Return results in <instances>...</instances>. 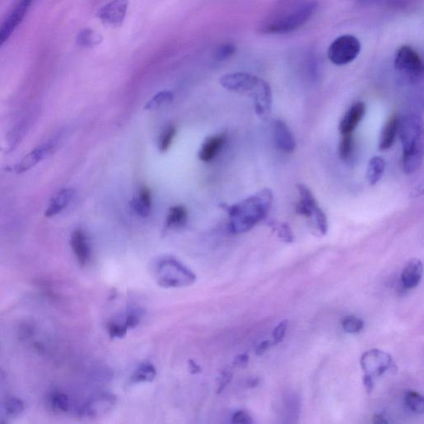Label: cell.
<instances>
[{"label": "cell", "instance_id": "1", "mask_svg": "<svg viewBox=\"0 0 424 424\" xmlns=\"http://www.w3.org/2000/svg\"><path fill=\"white\" fill-rule=\"evenodd\" d=\"M272 191L263 189L248 199L230 206L229 229L233 234H243L265 219L272 206Z\"/></svg>", "mask_w": 424, "mask_h": 424}, {"label": "cell", "instance_id": "2", "mask_svg": "<svg viewBox=\"0 0 424 424\" xmlns=\"http://www.w3.org/2000/svg\"><path fill=\"white\" fill-rule=\"evenodd\" d=\"M317 9L318 3L315 0L298 4L297 6L286 9L284 12L276 14L266 21L260 26V32L271 35L293 33L307 23Z\"/></svg>", "mask_w": 424, "mask_h": 424}, {"label": "cell", "instance_id": "3", "mask_svg": "<svg viewBox=\"0 0 424 424\" xmlns=\"http://www.w3.org/2000/svg\"><path fill=\"white\" fill-rule=\"evenodd\" d=\"M157 284L164 288L186 287L196 281V275L180 261L164 258L160 261L155 270Z\"/></svg>", "mask_w": 424, "mask_h": 424}, {"label": "cell", "instance_id": "4", "mask_svg": "<svg viewBox=\"0 0 424 424\" xmlns=\"http://www.w3.org/2000/svg\"><path fill=\"white\" fill-rule=\"evenodd\" d=\"M297 189L300 201L296 206L297 213L308 219L317 233L321 235H327L328 230V221L326 214L319 206L312 191L307 186L299 184Z\"/></svg>", "mask_w": 424, "mask_h": 424}, {"label": "cell", "instance_id": "5", "mask_svg": "<svg viewBox=\"0 0 424 424\" xmlns=\"http://www.w3.org/2000/svg\"><path fill=\"white\" fill-rule=\"evenodd\" d=\"M403 155L423 154V123L416 115L409 114L398 121Z\"/></svg>", "mask_w": 424, "mask_h": 424}, {"label": "cell", "instance_id": "6", "mask_svg": "<svg viewBox=\"0 0 424 424\" xmlns=\"http://www.w3.org/2000/svg\"><path fill=\"white\" fill-rule=\"evenodd\" d=\"M394 67L409 82L416 83L421 80L424 72L423 59L411 46L399 48L394 57Z\"/></svg>", "mask_w": 424, "mask_h": 424}, {"label": "cell", "instance_id": "7", "mask_svg": "<svg viewBox=\"0 0 424 424\" xmlns=\"http://www.w3.org/2000/svg\"><path fill=\"white\" fill-rule=\"evenodd\" d=\"M361 50L359 39L347 34L335 39L328 48V57L334 65L345 66L352 62Z\"/></svg>", "mask_w": 424, "mask_h": 424}, {"label": "cell", "instance_id": "8", "mask_svg": "<svg viewBox=\"0 0 424 424\" xmlns=\"http://www.w3.org/2000/svg\"><path fill=\"white\" fill-rule=\"evenodd\" d=\"M361 367L364 374L373 378L381 376L387 372L396 369L391 355L379 349L364 352L361 358Z\"/></svg>", "mask_w": 424, "mask_h": 424}, {"label": "cell", "instance_id": "9", "mask_svg": "<svg viewBox=\"0 0 424 424\" xmlns=\"http://www.w3.org/2000/svg\"><path fill=\"white\" fill-rule=\"evenodd\" d=\"M263 79L245 72L225 74L220 79L221 85L226 90L249 96H254Z\"/></svg>", "mask_w": 424, "mask_h": 424}, {"label": "cell", "instance_id": "10", "mask_svg": "<svg viewBox=\"0 0 424 424\" xmlns=\"http://www.w3.org/2000/svg\"><path fill=\"white\" fill-rule=\"evenodd\" d=\"M129 4V0H111L98 11L97 17L107 26L121 27L125 21Z\"/></svg>", "mask_w": 424, "mask_h": 424}, {"label": "cell", "instance_id": "11", "mask_svg": "<svg viewBox=\"0 0 424 424\" xmlns=\"http://www.w3.org/2000/svg\"><path fill=\"white\" fill-rule=\"evenodd\" d=\"M33 0H18L16 6L0 26V47L6 43L26 16Z\"/></svg>", "mask_w": 424, "mask_h": 424}, {"label": "cell", "instance_id": "12", "mask_svg": "<svg viewBox=\"0 0 424 424\" xmlns=\"http://www.w3.org/2000/svg\"><path fill=\"white\" fill-rule=\"evenodd\" d=\"M255 109L256 115L261 120L268 119L272 110L273 94L267 82L262 80L254 96Z\"/></svg>", "mask_w": 424, "mask_h": 424}, {"label": "cell", "instance_id": "13", "mask_svg": "<svg viewBox=\"0 0 424 424\" xmlns=\"http://www.w3.org/2000/svg\"><path fill=\"white\" fill-rule=\"evenodd\" d=\"M54 149V145L51 142L39 145L23 157L18 162L16 167L17 174H22L33 169L39 162H42L48 155H50Z\"/></svg>", "mask_w": 424, "mask_h": 424}, {"label": "cell", "instance_id": "14", "mask_svg": "<svg viewBox=\"0 0 424 424\" xmlns=\"http://www.w3.org/2000/svg\"><path fill=\"white\" fill-rule=\"evenodd\" d=\"M366 115V105L363 102L355 103L340 123L339 130L342 135H352Z\"/></svg>", "mask_w": 424, "mask_h": 424}, {"label": "cell", "instance_id": "15", "mask_svg": "<svg viewBox=\"0 0 424 424\" xmlns=\"http://www.w3.org/2000/svg\"><path fill=\"white\" fill-rule=\"evenodd\" d=\"M116 403V398L112 394H106L89 401L82 408V414L86 416L97 417L109 413Z\"/></svg>", "mask_w": 424, "mask_h": 424}, {"label": "cell", "instance_id": "16", "mask_svg": "<svg viewBox=\"0 0 424 424\" xmlns=\"http://www.w3.org/2000/svg\"><path fill=\"white\" fill-rule=\"evenodd\" d=\"M71 245L79 264L86 266L91 259V246L87 235L82 230L77 229L72 235Z\"/></svg>", "mask_w": 424, "mask_h": 424}, {"label": "cell", "instance_id": "17", "mask_svg": "<svg viewBox=\"0 0 424 424\" xmlns=\"http://www.w3.org/2000/svg\"><path fill=\"white\" fill-rule=\"evenodd\" d=\"M274 130L275 144L278 149L287 154L293 152L296 147V141L289 126L282 121H276Z\"/></svg>", "mask_w": 424, "mask_h": 424}, {"label": "cell", "instance_id": "18", "mask_svg": "<svg viewBox=\"0 0 424 424\" xmlns=\"http://www.w3.org/2000/svg\"><path fill=\"white\" fill-rule=\"evenodd\" d=\"M423 271V263L420 260L413 259L409 261L401 274V281L404 288L408 289L416 288L421 282Z\"/></svg>", "mask_w": 424, "mask_h": 424}, {"label": "cell", "instance_id": "19", "mask_svg": "<svg viewBox=\"0 0 424 424\" xmlns=\"http://www.w3.org/2000/svg\"><path fill=\"white\" fill-rule=\"evenodd\" d=\"M74 196V191L71 189H65L59 191L57 194L54 196L49 203L45 215L47 218H53L61 213V212L67 208Z\"/></svg>", "mask_w": 424, "mask_h": 424}, {"label": "cell", "instance_id": "20", "mask_svg": "<svg viewBox=\"0 0 424 424\" xmlns=\"http://www.w3.org/2000/svg\"><path fill=\"white\" fill-rule=\"evenodd\" d=\"M35 111H32L30 113L23 118V119L18 123L16 127L9 135V145L11 147H16L19 142H21L23 138L26 136L28 131L32 127L33 122L35 121L37 116Z\"/></svg>", "mask_w": 424, "mask_h": 424}, {"label": "cell", "instance_id": "21", "mask_svg": "<svg viewBox=\"0 0 424 424\" xmlns=\"http://www.w3.org/2000/svg\"><path fill=\"white\" fill-rule=\"evenodd\" d=\"M225 143L224 135H216L208 138L202 145L199 152V157L201 161L210 162L218 155L223 149Z\"/></svg>", "mask_w": 424, "mask_h": 424}, {"label": "cell", "instance_id": "22", "mask_svg": "<svg viewBox=\"0 0 424 424\" xmlns=\"http://www.w3.org/2000/svg\"><path fill=\"white\" fill-rule=\"evenodd\" d=\"M398 121L399 118L396 115H393L389 118L382 130L379 146V150L382 151L387 150L393 146L398 135Z\"/></svg>", "mask_w": 424, "mask_h": 424}, {"label": "cell", "instance_id": "23", "mask_svg": "<svg viewBox=\"0 0 424 424\" xmlns=\"http://www.w3.org/2000/svg\"><path fill=\"white\" fill-rule=\"evenodd\" d=\"M152 207L151 192L146 186L141 187L134 202V208L137 214L145 218L150 213Z\"/></svg>", "mask_w": 424, "mask_h": 424}, {"label": "cell", "instance_id": "24", "mask_svg": "<svg viewBox=\"0 0 424 424\" xmlns=\"http://www.w3.org/2000/svg\"><path fill=\"white\" fill-rule=\"evenodd\" d=\"M187 221V211L184 206H175L171 207L167 218V226L170 229L184 228Z\"/></svg>", "mask_w": 424, "mask_h": 424}, {"label": "cell", "instance_id": "25", "mask_svg": "<svg viewBox=\"0 0 424 424\" xmlns=\"http://www.w3.org/2000/svg\"><path fill=\"white\" fill-rule=\"evenodd\" d=\"M386 169V162L381 157H374L369 162L367 167V180L371 185H376L384 174Z\"/></svg>", "mask_w": 424, "mask_h": 424}, {"label": "cell", "instance_id": "26", "mask_svg": "<svg viewBox=\"0 0 424 424\" xmlns=\"http://www.w3.org/2000/svg\"><path fill=\"white\" fill-rule=\"evenodd\" d=\"M174 100V94L169 91H164L156 94L151 100L146 104V111H157L160 108L166 106Z\"/></svg>", "mask_w": 424, "mask_h": 424}, {"label": "cell", "instance_id": "27", "mask_svg": "<svg viewBox=\"0 0 424 424\" xmlns=\"http://www.w3.org/2000/svg\"><path fill=\"white\" fill-rule=\"evenodd\" d=\"M156 369L150 363L143 364L131 378L132 383L152 382L156 378Z\"/></svg>", "mask_w": 424, "mask_h": 424}, {"label": "cell", "instance_id": "28", "mask_svg": "<svg viewBox=\"0 0 424 424\" xmlns=\"http://www.w3.org/2000/svg\"><path fill=\"white\" fill-rule=\"evenodd\" d=\"M103 40L101 34L93 31L91 28H85L79 33L77 41L82 47H94L100 44Z\"/></svg>", "mask_w": 424, "mask_h": 424}, {"label": "cell", "instance_id": "29", "mask_svg": "<svg viewBox=\"0 0 424 424\" xmlns=\"http://www.w3.org/2000/svg\"><path fill=\"white\" fill-rule=\"evenodd\" d=\"M406 406L411 411L422 414L424 412V399L421 394L409 391L404 397Z\"/></svg>", "mask_w": 424, "mask_h": 424}, {"label": "cell", "instance_id": "30", "mask_svg": "<svg viewBox=\"0 0 424 424\" xmlns=\"http://www.w3.org/2000/svg\"><path fill=\"white\" fill-rule=\"evenodd\" d=\"M236 50H238V48H236V46L233 43H221L215 48L212 57H213L216 61L224 62L233 57Z\"/></svg>", "mask_w": 424, "mask_h": 424}, {"label": "cell", "instance_id": "31", "mask_svg": "<svg viewBox=\"0 0 424 424\" xmlns=\"http://www.w3.org/2000/svg\"><path fill=\"white\" fill-rule=\"evenodd\" d=\"M339 145V156L344 162L352 159L354 152L355 143L352 134L342 135Z\"/></svg>", "mask_w": 424, "mask_h": 424}, {"label": "cell", "instance_id": "32", "mask_svg": "<svg viewBox=\"0 0 424 424\" xmlns=\"http://www.w3.org/2000/svg\"><path fill=\"white\" fill-rule=\"evenodd\" d=\"M270 228H272L280 240L286 243H292L294 240V235L292 230L287 223H270Z\"/></svg>", "mask_w": 424, "mask_h": 424}, {"label": "cell", "instance_id": "33", "mask_svg": "<svg viewBox=\"0 0 424 424\" xmlns=\"http://www.w3.org/2000/svg\"><path fill=\"white\" fill-rule=\"evenodd\" d=\"M345 332L350 334L358 333L364 328V322L355 316H348L343 319L342 323Z\"/></svg>", "mask_w": 424, "mask_h": 424}, {"label": "cell", "instance_id": "34", "mask_svg": "<svg viewBox=\"0 0 424 424\" xmlns=\"http://www.w3.org/2000/svg\"><path fill=\"white\" fill-rule=\"evenodd\" d=\"M176 135V129L174 125H169L161 133L159 140V149L160 152H166L169 149L172 140Z\"/></svg>", "mask_w": 424, "mask_h": 424}, {"label": "cell", "instance_id": "35", "mask_svg": "<svg viewBox=\"0 0 424 424\" xmlns=\"http://www.w3.org/2000/svg\"><path fill=\"white\" fill-rule=\"evenodd\" d=\"M50 404L57 412H67L69 408V398L65 394L53 393L50 397Z\"/></svg>", "mask_w": 424, "mask_h": 424}, {"label": "cell", "instance_id": "36", "mask_svg": "<svg viewBox=\"0 0 424 424\" xmlns=\"http://www.w3.org/2000/svg\"><path fill=\"white\" fill-rule=\"evenodd\" d=\"M23 402L21 398L16 397H12L7 399L6 403H4V409L9 415L16 417L19 414H21L24 411Z\"/></svg>", "mask_w": 424, "mask_h": 424}, {"label": "cell", "instance_id": "37", "mask_svg": "<svg viewBox=\"0 0 424 424\" xmlns=\"http://www.w3.org/2000/svg\"><path fill=\"white\" fill-rule=\"evenodd\" d=\"M418 4V0H389V7L402 11H411Z\"/></svg>", "mask_w": 424, "mask_h": 424}, {"label": "cell", "instance_id": "38", "mask_svg": "<svg viewBox=\"0 0 424 424\" xmlns=\"http://www.w3.org/2000/svg\"><path fill=\"white\" fill-rule=\"evenodd\" d=\"M128 328L125 323H112L108 325V332L111 338H123L125 336Z\"/></svg>", "mask_w": 424, "mask_h": 424}, {"label": "cell", "instance_id": "39", "mask_svg": "<svg viewBox=\"0 0 424 424\" xmlns=\"http://www.w3.org/2000/svg\"><path fill=\"white\" fill-rule=\"evenodd\" d=\"M288 327L289 320L284 319L274 328L273 333V341L276 345L283 341L286 332H287Z\"/></svg>", "mask_w": 424, "mask_h": 424}, {"label": "cell", "instance_id": "40", "mask_svg": "<svg viewBox=\"0 0 424 424\" xmlns=\"http://www.w3.org/2000/svg\"><path fill=\"white\" fill-rule=\"evenodd\" d=\"M233 423L250 424L253 423V418L248 412L239 411L235 412L233 416Z\"/></svg>", "mask_w": 424, "mask_h": 424}, {"label": "cell", "instance_id": "41", "mask_svg": "<svg viewBox=\"0 0 424 424\" xmlns=\"http://www.w3.org/2000/svg\"><path fill=\"white\" fill-rule=\"evenodd\" d=\"M140 320V316L139 313L135 311H130L126 316L125 325L128 328H134L139 324Z\"/></svg>", "mask_w": 424, "mask_h": 424}, {"label": "cell", "instance_id": "42", "mask_svg": "<svg viewBox=\"0 0 424 424\" xmlns=\"http://www.w3.org/2000/svg\"><path fill=\"white\" fill-rule=\"evenodd\" d=\"M275 345L274 342L271 341V340H266V341L260 342L257 349H256V355H257V356H263L265 352H267L269 350L275 346Z\"/></svg>", "mask_w": 424, "mask_h": 424}, {"label": "cell", "instance_id": "43", "mask_svg": "<svg viewBox=\"0 0 424 424\" xmlns=\"http://www.w3.org/2000/svg\"><path fill=\"white\" fill-rule=\"evenodd\" d=\"M231 379H233V373L230 371H224L221 373L219 379V392L223 391L225 387L230 382Z\"/></svg>", "mask_w": 424, "mask_h": 424}, {"label": "cell", "instance_id": "44", "mask_svg": "<svg viewBox=\"0 0 424 424\" xmlns=\"http://www.w3.org/2000/svg\"><path fill=\"white\" fill-rule=\"evenodd\" d=\"M33 333V328L32 325H29L28 323L21 325V329L18 331L19 337L22 340H26L32 336Z\"/></svg>", "mask_w": 424, "mask_h": 424}, {"label": "cell", "instance_id": "45", "mask_svg": "<svg viewBox=\"0 0 424 424\" xmlns=\"http://www.w3.org/2000/svg\"><path fill=\"white\" fill-rule=\"evenodd\" d=\"M250 357L248 354H241L235 358L234 364L236 367L245 368L248 366Z\"/></svg>", "mask_w": 424, "mask_h": 424}, {"label": "cell", "instance_id": "46", "mask_svg": "<svg viewBox=\"0 0 424 424\" xmlns=\"http://www.w3.org/2000/svg\"><path fill=\"white\" fill-rule=\"evenodd\" d=\"M374 378L369 374H364L363 376V384L364 388H366V391L367 394H372L374 387Z\"/></svg>", "mask_w": 424, "mask_h": 424}, {"label": "cell", "instance_id": "47", "mask_svg": "<svg viewBox=\"0 0 424 424\" xmlns=\"http://www.w3.org/2000/svg\"><path fill=\"white\" fill-rule=\"evenodd\" d=\"M189 369L192 374L200 373L201 369L199 364H196L194 361H189Z\"/></svg>", "mask_w": 424, "mask_h": 424}, {"label": "cell", "instance_id": "48", "mask_svg": "<svg viewBox=\"0 0 424 424\" xmlns=\"http://www.w3.org/2000/svg\"><path fill=\"white\" fill-rule=\"evenodd\" d=\"M373 422L374 423H387L388 421L386 420V418L382 415V414H376V415L373 418Z\"/></svg>", "mask_w": 424, "mask_h": 424}, {"label": "cell", "instance_id": "49", "mask_svg": "<svg viewBox=\"0 0 424 424\" xmlns=\"http://www.w3.org/2000/svg\"><path fill=\"white\" fill-rule=\"evenodd\" d=\"M6 379V374L2 369H0V384H2Z\"/></svg>", "mask_w": 424, "mask_h": 424}, {"label": "cell", "instance_id": "50", "mask_svg": "<svg viewBox=\"0 0 424 424\" xmlns=\"http://www.w3.org/2000/svg\"><path fill=\"white\" fill-rule=\"evenodd\" d=\"M258 384H259L258 379H250V381L249 382V384H250V386H257Z\"/></svg>", "mask_w": 424, "mask_h": 424}, {"label": "cell", "instance_id": "51", "mask_svg": "<svg viewBox=\"0 0 424 424\" xmlns=\"http://www.w3.org/2000/svg\"><path fill=\"white\" fill-rule=\"evenodd\" d=\"M356 1L364 3V2H371V1H372V0H356Z\"/></svg>", "mask_w": 424, "mask_h": 424}]
</instances>
